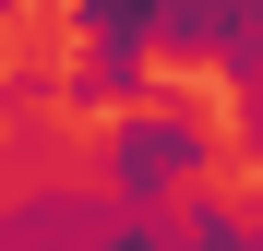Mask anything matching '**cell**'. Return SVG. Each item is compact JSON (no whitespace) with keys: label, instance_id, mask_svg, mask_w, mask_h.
I'll return each instance as SVG.
<instances>
[{"label":"cell","instance_id":"3957f363","mask_svg":"<svg viewBox=\"0 0 263 251\" xmlns=\"http://www.w3.org/2000/svg\"><path fill=\"white\" fill-rule=\"evenodd\" d=\"M156 60H203L215 84H263V0H156Z\"/></svg>","mask_w":263,"mask_h":251},{"label":"cell","instance_id":"7a4b0ae2","mask_svg":"<svg viewBox=\"0 0 263 251\" xmlns=\"http://www.w3.org/2000/svg\"><path fill=\"white\" fill-rule=\"evenodd\" d=\"M96 239L156 251V239H167V216H156V203H120L108 180H72V167L0 180V251H96Z\"/></svg>","mask_w":263,"mask_h":251},{"label":"cell","instance_id":"5b68a950","mask_svg":"<svg viewBox=\"0 0 263 251\" xmlns=\"http://www.w3.org/2000/svg\"><path fill=\"white\" fill-rule=\"evenodd\" d=\"M156 216H167L180 251H263V191H215V180H192V191H167Z\"/></svg>","mask_w":263,"mask_h":251},{"label":"cell","instance_id":"8992f818","mask_svg":"<svg viewBox=\"0 0 263 251\" xmlns=\"http://www.w3.org/2000/svg\"><path fill=\"white\" fill-rule=\"evenodd\" d=\"M72 12V36H144L156 48V0H60Z\"/></svg>","mask_w":263,"mask_h":251},{"label":"cell","instance_id":"52a82bcc","mask_svg":"<svg viewBox=\"0 0 263 251\" xmlns=\"http://www.w3.org/2000/svg\"><path fill=\"white\" fill-rule=\"evenodd\" d=\"M228 108H239V120H228V156L263 180V84H228Z\"/></svg>","mask_w":263,"mask_h":251},{"label":"cell","instance_id":"6da1fadb","mask_svg":"<svg viewBox=\"0 0 263 251\" xmlns=\"http://www.w3.org/2000/svg\"><path fill=\"white\" fill-rule=\"evenodd\" d=\"M228 167V132H215V108L180 96V84H144L132 108H108L96 132H84V180H108L120 203H167Z\"/></svg>","mask_w":263,"mask_h":251},{"label":"cell","instance_id":"277c9868","mask_svg":"<svg viewBox=\"0 0 263 251\" xmlns=\"http://www.w3.org/2000/svg\"><path fill=\"white\" fill-rule=\"evenodd\" d=\"M144 84H156V48H144V36H84V48L60 60V108L72 120H108V108L144 96Z\"/></svg>","mask_w":263,"mask_h":251}]
</instances>
